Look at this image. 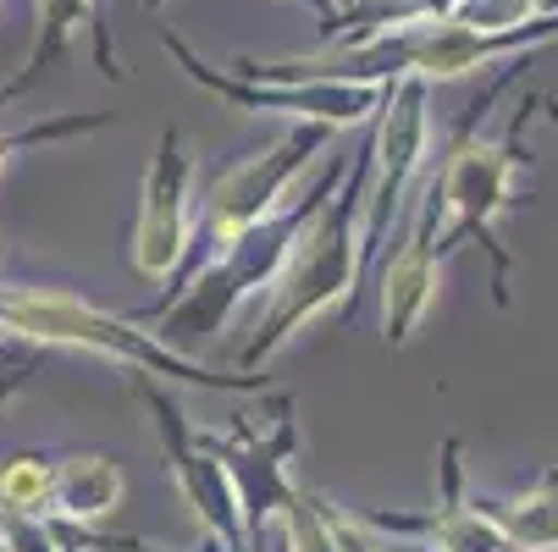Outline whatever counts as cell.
Returning <instances> with one entry per match:
<instances>
[{"label": "cell", "instance_id": "obj_15", "mask_svg": "<svg viewBox=\"0 0 558 552\" xmlns=\"http://www.w3.org/2000/svg\"><path fill=\"white\" fill-rule=\"evenodd\" d=\"M482 508L498 519V530L509 536V547L525 552H558V458L553 469L520 498H482Z\"/></svg>", "mask_w": 558, "mask_h": 552}, {"label": "cell", "instance_id": "obj_19", "mask_svg": "<svg viewBox=\"0 0 558 552\" xmlns=\"http://www.w3.org/2000/svg\"><path fill=\"white\" fill-rule=\"evenodd\" d=\"M288 7H304V12H310L315 23H322V28L338 17V0H288Z\"/></svg>", "mask_w": 558, "mask_h": 552}, {"label": "cell", "instance_id": "obj_12", "mask_svg": "<svg viewBox=\"0 0 558 552\" xmlns=\"http://www.w3.org/2000/svg\"><path fill=\"white\" fill-rule=\"evenodd\" d=\"M437 481H442V503L426 519H404V514H360V519L381 536H404L426 552H509V536L498 530V519L464 487V442L459 437H442V447H437Z\"/></svg>", "mask_w": 558, "mask_h": 552}, {"label": "cell", "instance_id": "obj_11", "mask_svg": "<svg viewBox=\"0 0 558 552\" xmlns=\"http://www.w3.org/2000/svg\"><path fill=\"white\" fill-rule=\"evenodd\" d=\"M437 226H442V205H437V188L426 183V194H421L415 210H410L404 244H398V255L381 266V287H376V304H381V343H387V348H410V338L426 327V315H432V304H437V282H442Z\"/></svg>", "mask_w": 558, "mask_h": 552}, {"label": "cell", "instance_id": "obj_2", "mask_svg": "<svg viewBox=\"0 0 558 552\" xmlns=\"http://www.w3.org/2000/svg\"><path fill=\"white\" fill-rule=\"evenodd\" d=\"M349 172H354L349 155H322V172L304 183V199H288L277 216L250 226L244 238H232L221 255H205V260L183 266L178 271L183 282L144 309V321L155 327V338H161L167 348H178V354H194V359H199L205 343H221L238 315L277 282V271L288 260V244L299 238V226L310 221V210L322 205Z\"/></svg>", "mask_w": 558, "mask_h": 552}, {"label": "cell", "instance_id": "obj_7", "mask_svg": "<svg viewBox=\"0 0 558 552\" xmlns=\"http://www.w3.org/2000/svg\"><path fill=\"white\" fill-rule=\"evenodd\" d=\"M133 398L144 404L149 426H155V442H161V464H167V481L178 487L183 508L194 514L199 536L210 552H250L244 541V514H238V492H232V476L210 442V431H194L178 392L155 376H138L133 381Z\"/></svg>", "mask_w": 558, "mask_h": 552}, {"label": "cell", "instance_id": "obj_22", "mask_svg": "<svg viewBox=\"0 0 558 552\" xmlns=\"http://www.w3.org/2000/svg\"><path fill=\"white\" fill-rule=\"evenodd\" d=\"M536 111L547 116V127L558 133V95H536Z\"/></svg>", "mask_w": 558, "mask_h": 552}, {"label": "cell", "instance_id": "obj_3", "mask_svg": "<svg viewBox=\"0 0 558 552\" xmlns=\"http://www.w3.org/2000/svg\"><path fill=\"white\" fill-rule=\"evenodd\" d=\"M360 177H365V161H354V172L299 226V238L288 244V260H282L277 282L266 287L260 321L250 327L244 348H238V370L266 376V365L304 327H315L332 309H354L360 277L371 266L365 244H360Z\"/></svg>", "mask_w": 558, "mask_h": 552}, {"label": "cell", "instance_id": "obj_25", "mask_svg": "<svg viewBox=\"0 0 558 552\" xmlns=\"http://www.w3.org/2000/svg\"><path fill=\"white\" fill-rule=\"evenodd\" d=\"M343 7H349V0H338V12H343Z\"/></svg>", "mask_w": 558, "mask_h": 552}, {"label": "cell", "instance_id": "obj_26", "mask_svg": "<svg viewBox=\"0 0 558 552\" xmlns=\"http://www.w3.org/2000/svg\"><path fill=\"white\" fill-rule=\"evenodd\" d=\"M509 552H525V547H509Z\"/></svg>", "mask_w": 558, "mask_h": 552}, {"label": "cell", "instance_id": "obj_21", "mask_svg": "<svg viewBox=\"0 0 558 552\" xmlns=\"http://www.w3.org/2000/svg\"><path fill=\"white\" fill-rule=\"evenodd\" d=\"M464 0H421V17H453Z\"/></svg>", "mask_w": 558, "mask_h": 552}, {"label": "cell", "instance_id": "obj_16", "mask_svg": "<svg viewBox=\"0 0 558 552\" xmlns=\"http://www.w3.org/2000/svg\"><path fill=\"white\" fill-rule=\"evenodd\" d=\"M117 116L106 111H72V116H50V122H34L23 133H0V177H7L12 167V155L34 149V144H61V138H84V133H106Z\"/></svg>", "mask_w": 558, "mask_h": 552}, {"label": "cell", "instance_id": "obj_20", "mask_svg": "<svg viewBox=\"0 0 558 552\" xmlns=\"http://www.w3.org/2000/svg\"><path fill=\"white\" fill-rule=\"evenodd\" d=\"M111 552H167V547H155L144 536H111ZM199 552H210V547H199Z\"/></svg>", "mask_w": 558, "mask_h": 552}, {"label": "cell", "instance_id": "obj_24", "mask_svg": "<svg viewBox=\"0 0 558 552\" xmlns=\"http://www.w3.org/2000/svg\"><path fill=\"white\" fill-rule=\"evenodd\" d=\"M547 12H558V0H547Z\"/></svg>", "mask_w": 558, "mask_h": 552}, {"label": "cell", "instance_id": "obj_1", "mask_svg": "<svg viewBox=\"0 0 558 552\" xmlns=\"http://www.w3.org/2000/svg\"><path fill=\"white\" fill-rule=\"evenodd\" d=\"M531 56H536V50H531ZM531 56H514V66L482 95V106H470V116L453 127L448 155H442V167H437V177H432L437 205H442L437 260L448 266L453 249L475 244V249L493 260V304H498V309L514 304V255H509V244H504L498 221L509 216L514 188H520V172H525V122L536 116V100H520L514 116H509V127H504L498 138H487L482 122H487V111L525 77Z\"/></svg>", "mask_w": 558, "mask_h": 552}, {"label": "cell", "instance_id": "obj_13", "mask_svg": "<svg viewBox=\"0 0 558 552\" xmlns=\"http://www.w3.org/2000/svg\"><path fill=\"white\" fill-rule=\"evenodd\" d=\"M95 34V61L111 84H122V66H117V50H111V28H106V0H34V45H28V61L23 72L0 89V106H12L17 95L34 89V77H45L72 45L77 34Z\"/></svg>", "mask_w": 558, "mask_h": 552}, {"label": "cell", "instance_id": "obj_9", "mask_svg": "<svg viewBox=\"0 0 558 552\" xmlns=\"http://www.w3.org/2000/svg\"><path fill=\"white\" fill-rule=\"evenodd\" d=\"M210 442H216L227 476H232L238 514H244V541H250V552H260L271 525L282 519V508L299 492V476H293L299 409H293L288 392H271L260 415H232V431L210 437Z\"/></svg>", "mask_w": 558, "mask_h": 552}, {"label": "cell", "instance_id": "obj_8", "mask_svg": "<svg viewBox=\"0 0 558 552\" xmlns=\"http://www.w3.org/2000/svg\"><path fill=\"white\" fill-rule=\"evenodd\" d=\"M161 50L183 66L189 84H199L205 95L227 100L232 111H250V116H288V122H327L338 133L365 127L387 95L381 77H310V84H260V77H238L210 66L178 28H161Z\"/></svg>", "mask_w": 558, "mask_h": 552}, {"label": "cell", "instance_id": "obj_23", "mask_svg": "<svg viewBox=\"0 0 558 552\" xmlns=\"http://www.w3.org/2000/svg\"><path fill=\"white\" fill-rule=\"evenodd\" d=\"M167 7V0H144V12H161Z\"/></svg>", "mask_w": 558, "mask_h": 552}, {"label": "cell", "instance_id": "obj_4", "mask_svg": "<svg viewBox=\"0 0 558 552\" xmlns=\"http://www.w3.org/2000/svg\"><path fill=\"white\" fill-rule=\"evenodd\" d=\"M0 338L39 343V348H84L111 365H128L133 376H155L167 387H199V392H266V376L255 370H216L194 354L167 348L144 321L117 315L84 293L39 287V282H0Z\"/></svg>", "mask_w": 558, "mask_h": 552}, {"label": "cell", "instance_id": "obj_10", "mask_svg": "<svg viewBox=\"0 0 558 552\" xmlns=\"http://www.w3.org/2000/svg\"><path fill=\"white\" fill-rule=\"evenodd\" d=\"M189 244H194V149L183 127L172 122L155 138L128 255L144 282H172L189 266Z\"/></svg>", "mask_w": 558, "mask_h": 552}, {"label": "cell", "instance_id": "obj_18", "mask_svg": "<svg viewBox=\"0 0 558 552\" xmlns=\"http://www.w3.org/2000/svg\"><path fill=\"white\" fill-rule=\"evenodd\" d=\"M23 381H28V365H0V409L23 392Z\"/></svg>", "mask_w": 558, "mask_h": 552}, {"label": "cell", "instance_id": "obj_5", "mask_svg": "<svg viewBox=\"0 0 558 552\" xmlns=\"http://www.w3.org/2000/svg\"><path fill=\"white\" fill-rule=\"evenodd\" d=\"M332 138H338V127H327V122H293L266 149L244 155V161H232L205 188V210L194 221L199 226V260L205 255H221L232 238H244L250 226H260L266 216H277L293 199V188L315 172V161L327 155Z\"/></svg>", "mask_w": 558, "mask_h": 552}, {"label": "cell", "instance_id": "obj_27", "mask_svg": "<svg viewBox=\"0 0 558 552\" xmlns=\"http://www.w3.org/2000/svg\"><path fill=\"white\" fill-rule=\"evenodd\" d=\"M0 552H7V547H0Z\"/></svg>", "mask_w": 558, "mask_h": 552}, {"label": "cell", "instance_id": "obj_6", "mask_svg": "<svg viewBox=\"0 0 558 552\" xmlns=\"http://www.w3.org/2000/svg\"><path fill=\"white\" fill-rule=\"evenodd\" d=\"M376 138L365 155V177H360V244L365 260L381 255V244L392 238V221L404 216V199L426 167L432 149V84L415 72L387 77V95L376 106Z\"/></svg>", "mask_w": 558, "mask_h": 552}, {"label": "cell", "instance_id": "obj_14", "mask_svg": "<svg viewBox=\"0 0 558 552\" xmlns=\"http://www.w3.org/2000/svg\"><path fill=\"white\" fill-rule=\"evenodd\" d=\"M122 498H128V476L111 453H66L50 469V508L45 514L100 525L122 508Z\"/></svg>", "mask_w": 558, "mask_h": 552}, {"label": "cell", "instance_id": "obj_17", "mask_svg": "<svg viewBox=\"0 0 558 552\" xmlns=\"http://www.w3.org/2000/svg\"><path fill=\"white\" fill-rule=\"evenodd\" d=\"M0 547L7 552H61L50 519L45 514H17V508H0Z\"/></svg>", "mask_w": 558, "mask_h": 552}]
</instances>
